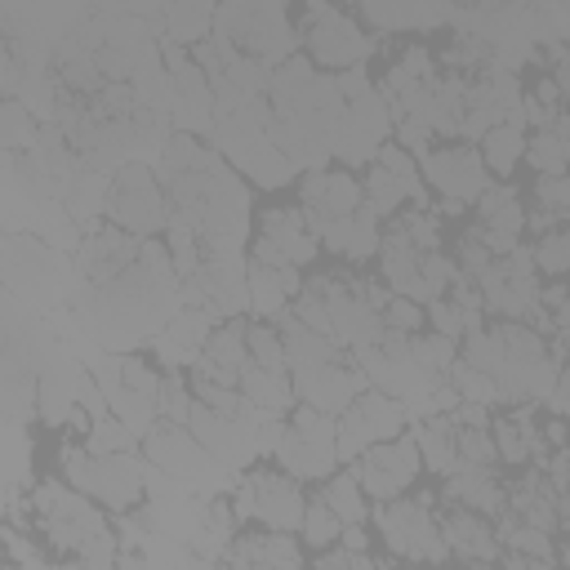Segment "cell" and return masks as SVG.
Segmentation results:
<instances>
[{
	"label": "cell",
	"instance_id": "3957f363",
	"mask_svg": "<svg viewBox=\"0 0 570 570\" xmlns=\"http://www.w3.org/2000/svg\"><path fill=\"white\" fill-rule=\"evenodd\" d=\"M142 459H147L151 468H160L165 476L183 481L187 490L205 494V499L232 494V485H236V476H240V472L223 468V463L200 445V436H196L187 423H169V419H160V423L142 436Z\"/></svg>",
	"mask_w": 570,
	"mask_h": 570
},
{
	"label": "cell",
	"instance_id": "7402d4cb",
	"mask_svg": "<svg viewBox=\"0 0 570 570\" xmlns=\"http://www.w3.org/2000/svg\"><path fill=\"white\" fill-rule=\"evenodd\" d=\"M298 289H303V267H276L249 258V316L276 321L281 312H289Z\"/></svg>",
	"mask_w": 570,
	"mask_h": 570
},
{
	"label": "cell",
	"instance_id": "d590c367",
	"mask_svg": "<svg viewBox=\"0 0 570 570\" xmlns=\"http://www.w3.org/2000/svg\"><path fill=\"white\" fill-rule=\"evenodd\" d=\"M4 147L9 151H31L40 129H36V111L22 102V98H4Z\"/></svg>",
	"mask_w": 570,
	"mask_h": 570
},
{
	"label": "cell",
	"instance_id": "ffe728a7",
	"mask_svg": "<svg viewBox=\"0 0 570 570\" xmlns=\"http://www.w3.org/2000/svg\"><path fill=\"white\" fill-rule=\"evenodd\" d=\"M441 499L468 503V508H476L485 517L508 512V485L499 481L494 468H481V463H459L450 476H441Z\"/></svg>",
	"mask_w": 570,
	"mask_h": 570
},
{
	"label": "cell",
	"instance_id": "5b68a950",
	"mask_svg": "<svg viewBox=\"0 0 570 570\" xmlns=\"http://www.w3.org/2000/svg\"><path fill=\"white\" fill-rule=\"evenodd\" d=\"M436 503H441V494H432V490L374 503V530L396 561H454L441 539V525H436Z\"/></svg>",
	"mask_w": 570,
	"mask_h": 570
},
{
	"label": "cell",
	"instance_id": "7bdbcfd3",
	"mask_svg": "<svg viewBox=\"0 0 570 570\" xmlns=\"http://www.w3.org/2000/svg\"><path fill=\"white\" fill-rule=\"evenodd\" d=\"M552 414H566L570 419V365H561V374H557V383H552V392H548V401H543Z\"/></svg>",
	"mask_w": 570,
	"mask_h": 570
},
{
	"label": "cell",
	"instance_id": "f35d334b",
	"mask_svg": "<svg viewBox=\"0 0 570 570\" xmlns=\"http://www.w3.org/2000/svg\"><path fill=\"white\" fill-rule=\"evenodd\" d=\"M459 463H481V468H494L499 463V450H494V432L490 428H459Z\"/></svg>",
	"mask_w": 570,
	"mask_h": 570
},
{
	"label": "cell",
	"instance_id": "603a6c76",
	"mask_svg": "<svg viewBox=\"0 0 570 570\" xmlns=\"http://www.w3.org/2000/svg\"><path fill=\"white\" fill-rule=\"evenodd\" d=\"M276 325H281V338H285L289 374H294V370H312V365H325V361L347 356L330 334L312 330V325H307V321H298L294 312H281V316H276Z\"/></svg>",
	"mask_w": 570,
	"mask_h": 570
},
{
	"label": "cell",
	"instance_id": "4316f807",
	"mask_svg": "<svg viewBox=\"0 0 570 570\" xmlns=\"http://www.w3.org/2000/svg\"><path fill=\"white\" fill-rule=\"evenodd\" d=\"M240 392H245V401H249L254 410H263V414H285V410H294V401H298L289 370H263V365H254V361L240 370Z\"/></svg>",
	"mask_w": 570,
	"mask_h": 570
},
{
	"label": "cell",
	"instance_id": "30bf717a",
	"mask_svg": "<svg viewBox=\"0 0 570 570\" xmlns=\"http://www.w3.org/2000/svg\"><path fill=\"white\" fill-rule=\"evenodd\" d=\"M303 53L325 71H347V67H365V58L374 53V36L343 4H334L303 22Z\"/></svg>",
	"mask_w": 570,
	"mask_h": 570
},
{
	"label": "cell",
	"instance_id": "b9f144b4",
	"mask_svg": "<svg viewBox=\"0 0 570 570\" xmlns=\"http://www.w3.org/2000/svg\"><path fill=\"white\" fill-rule=\"evenodd\" d=\"M98 9H120V13H138V18H160L165 0H94Z\"/></svg>",
	"mask_w": 570,
	"mask_h": 570
},
{
	"label": "cell",
	"instance_id": "cb8c5ba5",
	"mask_svg": "<svg viewBox=\"0 0 570 570\" xmlns=\"http://www.w3.org/2000/svg\"><path fill=\"white\" fill-rule=\"evenodd\" d=\"M410 432H414L419 454H423V468L432 476H450L459 468V441H454L459 428H454L450 414H423V419L410 423Z\"/></svg>",
	"mask_w": 570,
	"mask_h": 570
},
{
	"label": "cell",
	"instance_id": "ac0fdd59",
	"mask_svg": "<svg viewBox=\"0 0 570 570\" xmlns=\"http://www.w3.org/2000/svg\"><path fill=\"white\" fill-rule=\"evenodd\" d=\"M472 223L481 227V236L490 240V249H494L499 258L512 254V249L521 245V236H525V205H521L517 183H508V178L490 183V187L476 196Z\"/></svg>",
	"mask_w": 570,
	"mask_h": 570
},
{
	"label": "cell",
	"instance_id": "6da1fadb",
	"mask_svg": "<svg viewBox=\"0 0 570 570\" xmlns=\"http://www.w3.org/2000/svg\"><path fill=\"white\" fill-rule=\"evenodd\" d=\"M267 120H272V98L258 94V98H249L245 107L218 116L209 142H214V147L227 156V165H232L240 178H249L254 187H285V183L298 178V165L272 142Z\"/></svg>",
	"mask_w": 570,
	"mask_h": 570
},
{
	"label": "cell",
	"instance_id": "7c38bea8",
	"mask_svg": "<svg viewBox=\"0 0 570 570\" xmlns=\"http://www.w3.org/2000/svg\"><path fill=\"white\" fill-rule=\"evenodd\" d=\"M347 468L356 472V481L365 485V494H370L374 503H383V499H396V494H405V490L414 485V476L423 472V454H419L414 432L405 428L401 436L374 441V445H370L365 454H356Z\"/></svg>",
	"mask_w": 570,
	"mask_h": 570
},
{
	"label": "cell",
	"instance_id": "277c9868",
	"mask_svg": "<svg viewBox=\"0 0 570 570\" xmlns=\"http://www.w3.org/2000/svg\"><path fill=\"white\" fill-rule=\"evenodd\" d=\"M214 36L232 40L240 53H254L263 62H285L298 53L303 31H294L285 0H218Z\"/></svg>",
	"mask_w": 570,
	"mask_h": 570
},
{
	"label": "cell",
	"instance_id": "74e56055",
	"mask_svg": "<svg viewBox=\"0 0 570 570\" xmlns=\"http://www.w3.org/2000/svg\"><path fill=\"white\" fill-rule=\"evenodd\" d=\"M383 325L396 334H419V330H428V303H419L410 294H392L383 303Z\"/></svg>",
	"mask_w": 570,
	"mask_h": 570
},
{
	"label": "cell",
	"instance_id": "d6986e66",
	"mask_svg": "<svg viewBox=\"0 0 570 570\" xmlns=\"http://www.w3.org/2000/svg\"><path fill=\"white\" fill-rule=\"evenodd\" d=\"M316 236H321V249H330V254H338V258H347V263H365V258L379 254L383 218H379L370 205H361L356 214H343V218L325 223Z\"/></svg>",
	"mask_w": 570,
	"mask_h": 570
},
{
	"label": "cell",
	"instance_id": "e575fe53",
	"mask_svg": "<svg viewBox=\"0 0 570 570\" xmlns=\"http://www.w3.org/2000/svg\"><path fill=\"white\" fill-rule=\"evenodd\" d=\"M534 267L543 276H570V223L534 236Z\"/></svg>",
	"mask_w": 570,
	"mask_h": 570
},
{
	"label": "cell",
	"instance_id": "5bb4252c",
	"mask_svg": "<svg viewBox=\"0 0 570 570\" xmlns=\"http://www.w3.org/2000/svg\"><path fill=\"white\" fill-rule=\"evenodd\" d=\"M316 254H321V236L312 232L303 205H272L258 214L249 258L276 263V267H307Z\"/></svg>",
	"mask_w": 570,
	"mask_h": 570
},
{
	"label": "cell",
	"instance_id": "44dd1931",
	"mask_svg": "<svg viewBox=\"0 0 570 570\" xmlns=\"http://www.w3.org/2000/svg\"><path fill=\"white\" fill-rule=\"evenodd\" d=\"M245 316H227V321H218L214 325V334L205 338V347H200V356L191 361V365H200L205 374H214V379H223V383H236L240 387V370L249 365V343H245Z\"/></svg>",
	"mask_w": 570,
	"mask_h": 570
},
{
	"label": "cell",
	"instance_id": "2e32d148",
	"mask_svg": "<svg viewBox=\"0 0 570 570\" xmlns=\"http://www.w3.org/2000/svg\"><path fill=\"white\" fill-rule=\"evenodd\" d=\"M370 387V374L361 370V361L347 352L338 361H325V365H312V370H294V392L298 401L325 410V414H343L361 392Z\"/></svg>",
	"mask_w": 570,
	"mask_h": 570
},
{
	"label": "cell",
	"instance_id": "4fadbf2b",
	"mask_svg": "<svg viewBox=\"0 0 570 570\" xmlns=\"http://www.w3.org/2000/svg\"><path fill=\"white\" fill-rule=\"evenodd\" d=\"M419 169H423V183L441 196V200H463V205H476V196L494 183L490 178V165L481 156V147L472 142H441V147H428L419 156Z\"/></svg>",
	"mask_w": 570,
	"mask_h": 570
},
{
	"label": "cell",
	"instance_id": "e0dca14e",
	"mask_svg": "<svg viewBox=\"0 0 570 570\" xmlns=\"http://www.w3.org/2000/svg\"><path fill=\"white\" fill-rule=\"evenodd\" d=\"M436 525H441V539L450 548L454 561H476V566H490L499 561L503 543H499V530H494V517L468 508V503H450L441 499L436 503Z\"/></svg>",
	"mask_w": 570,
	"mask_h": 570
},
{
	"label": "cell",
	"instance_id": "9c48e42d",
	"mask_svg": "<svg viewBox=\"0 0 570 570\" xmlns=\"http://www.w3.org/2000/svg\"><path fill=\"white\" fill-rule=\"evenodd\" d=\"M361 183H365V205L379 218H392L410 200L414 205H432L428 183H423V169H419V156L410 147H401V142H383V151L365 165V178Z\"/></svg>",
	"mask_w": 570,
	"mask_h": 570
},
{
	"label": "cell",
	"instance_id": "7a4b0ae2",
	"mask_svg": "<svg viewBox=\"0 0 570 570\" xmlns=\"http://www.w3.org/2000/svg\"><path fill=\"white\" fill-rule=\"evenodd\" d=\"M58 468L62 481H71L76 490H85L89 499H98L111 517L129 512L147 499V463L138 450H120V454H94L85 441H67L58 450Z\"/></svg>",
	"mask_w": 570,
	"mask_h": 570
},
{
	"label": "cell",
	"instance_id": "83f0119b",
	"mask_svg": "<svg viewBox=\"0 0 570 570\" xmlns=\"http://www.w3.org/2000/svg\"><path fill=\"white\" fill-rule=\"evenodd\" d=\"M321 499H325V503H330L347 525H352V521H370V517H374V499L365 494V485L356 481V472H352V468H343V472L334 468V472L321 481Z\"/></svg>",
	"mask_w": 570,
	"mask_h": 570
},
{
	"label": "cell",
	"instance_id": "8992f818",
	"mask_svg": "<svg viewBox=\"0 0 570 570\" xmlns=\"http://www.w3.org/2000/svg\"><path fill=\"white\" fill-rule=\"evenodd\" d=\"M272 463H281L298 481H325L343 463L338 459V414H325V410L298 401V410H289V419H281Z\"/></svg>",
	"mask_w": 570,
	"mask_h": 570
},
{
	"label": "cell",
	"instance_id": "ab89813d",
	"mask_svg": "<svg viewBox=\"0 0 570 570\" xmlns=\"http://www.w3.org/2000/svg\"><path fill=\"white\" fill-rule=\"evenodd\" d=\"M534 205L552 209L566 223L570 218V169L566 174H539L534 178Z\"/></svg>",
	"mask_w": 570,
	"mask_h": 570
},
{
	"label": "cell",
	"instance_id": "836d02e7",
	"mask_svg": "<svg viewBox=\"0 0 570 570\" xmlns=\"http://www.w3.org/2000/svg\"><path fill=\"white\" fill-rule=\"evenodd\" d=\"M525 165L534 174H566V147H561V134L548 125V129H534L530 142H525Z\"/></svg>",
	"mask_w": 570,
	"mask_h": 570
},
{
	"label": "cell",
	"instance_id": "52a82bcc",
	"mask_svg": "<svg viewBox=\"0 0 570 570\" xmlns=\"http://www.w3.org/2000/svg\"><path fill=\"white\" fill-rule=\"evenodd\" d=\"M232 508L240 525H267V530H298L307 512L303 481L294 472L276 468H245L232 485Z\"/></svg>",
	"mask_w": 570,
	"mask_h": 570
},
{
	"label": "cell",
	"instance_id": "1f68e13d",
	"mask_svg": "<svg viewBox=\"0 0 570 570\" xmlns=\"http://www.w3.org/2000/svg\"><path fill=\"white\" fill-rule=\"evenodd\" d=\"M85 445L94 450V454H120V450H134L138 445V432L120 419V414H98L94 423H89V432H85Z\"/></svg>",
	"mask_w": 570,
	"mask_h": 570
},
{
	"label": "cell",
	"instance_id": "f1b7e54d",
	"mask_svg": "<svg viewBox=\"0 0 570 570\" xmlns=\"http://www.w3.org/2000/svg\"><path fill=\"white\" fill-rule=\"evenodd\" d=\"M410 352H414V361L432 374V379H445L450 370H454V361H459V338H450V334H441V330H419V334H410Z\"/></svg>",
	"mask_w": 570,
	"mask_h": 570
},
{
	"label": "cell",
	"instance_id": "ee69618b",
	"mask_svg": "<svg viewBox=\"0 0 570 570\" xmlns=\"http://www.w3.org/2000/svg\"><path fill=\"white\" fill-rule=\"evenodd\" d=\"M539 428H543V441H548L552 450L570 445V419H566V414H552V410H548V419H543Z\"/></svg>",
	"mask_w": 570,
	"mask_h": 570
},
{
	"label": "cell",
	"instance_id": "60d3db41",
	"mask_svg": "<svg viewBox=\"0 0 570 570\" xmlns=\"http://www.w3.org/2000/svg\"><path fill=\"white\" fill-rule=\"evenodd\" d=\"M428 325L441 330V334H450V338H463L468 334V316L459 312V303L450 294H441V298L428 303Z\"/></svg>",
	"mask_w": 570,
	"mask_h": 570
},
{
	"label": "cell",
	"instance_id": "4dcf8cb0",
	"mask_svg": "<svg viewBox=\"0 0 570 570\" xmlns=\"http://www.w3.org/2000/svg\"><path fill=\"white\" fill-rule=\"evenodd\" d=\"M245 343H249V361L263 365V370H289L285 361V338H281V325L267 321V316H254L245 325Z\"/></svg>",
	"mask_w": 570,
	"mask_h": 570
},
{
	"label": "cell",
	"instance_id": "8d00e7d4",
	"mask_svg": "<svg viewBox=\"0 0 570 570\" xmlns=\"http://www.w3.org/2000/svg\"><path fill=\"white\" fill-rule=\"evenodd\" d=\"M494 258H499V254L490 249V240L481 236V227H476V223H468V227L459 232V240H454V263H459V267H463V272L476 281V276H481V272H485Z\"/></svg>",
	"mask_w": 570,
	"mask_h": 570
},
{
	"label": "cell",
	"instance_id": "9a60e30c",
	"mask_svg": "<svg viewBox=\"0 0 570 570\" xmlns=\"http://www.w3.org/2000/svg\"><path fill=\"white\" fill-rule=\"evenodd\" d=\"M298 205L312 223V232H321L325 223L343 218V214H356L365 205V183L347 169V165H321V169H307L303 183H298Z\"/></svg>",
	"mask_w": 570,
	"mask_h": 570
},
{
	"label": "cell",
	"instance_id": "d4e9b609",
	"mask_svg": "<svg viewBox=\"0 0 570 570\" xmlns=\"http://www.w3.org/2000/svg\"><path fill=\"white\" fill-rule=\"evenodd\" d=\"M214 13H218V0H165L156 27L165 40H178L187 49H196L200 40L214 36Z\"/></svg>",
	"mask_w": 570,
	"mask_h": 570
},
{
	"label": "cell",
	"instance_id": "d6a6232c",
	"mask_svg": "<svg viewBox=\"0 0 570 570\" xmlns=\"http://www.w3.org/2000/svg\"><path fill=\"white\" fill-rule=\"evenodd\" d=\"M160 419L169 423H187L191 410H196V392H191V374L187 370H165V383H160Z\"/></svg>",
	"mask_w": 570,
	"mask_h": 570
},
{
	"label": "cell",
	"instance_id": "f546056e",
	"mask_svg": "<svg viewBox=\"0 0 570 570\" xmlns=\"http://www.w3.org/2000/svg\"><path fill=\"white\" fill-rule=\"evenodd\" d=\"M343 517L316 494V499H307V512H303V525H298V539L307 543V552H321V548H330V543H338L343 539Z\"/></svg>",
	"mask_w": 570,
	"mask_h": 570
},
{
	"label": "cell",
	"instance_id": "ba28073f",
	"mask_svg": "<svg viewBox=\"0 0 570 570\" xmlns=\"http://www.w3.org/2000/svg\"><path fill=\"white\" fill-rule=\"evenodd\" d=\"M169 214H174V205H169V191L151 160H125L111 174L107 223H116L134 236H165Z\"/></svg>",
	"mask_w": 570,
	"mask_h": 570
},
{
	"label": "cell",
	"instance_id": "484cf974",
	"mask_svg": "<svg viewBox=\"0 0 570 570\" xmlns=\"http://www.w3.org/2000/svg\"><path fill=\"white\" fill-rule=\"evenodd\" d=\"M481 156H485V165H490V174H499V178H508L521 160H525V142H530V134H525V102H521V111H512L508 120H499V125H490L481 138Z\"/></svg>",
	"mask_w": 570,
	"mask_h": 570
},
{
	"label": "cell",
	"instance_id": "8fae6325",
	"mask_svg": "<svg viewBox=\"0 0 570 570\" xmlns=\"http://www.w3.org/2000/svg\"><path fill=\"white\" fill-rule=\"evenodd\" d=\"M410 428V410L401 396L383 392V387H365L343 414H338V459L352 463L356 454H365L374 441L401 436Z\"/></svg>",
	"mask_w": 570,
	"mask_h": 570
}]
</instances>
